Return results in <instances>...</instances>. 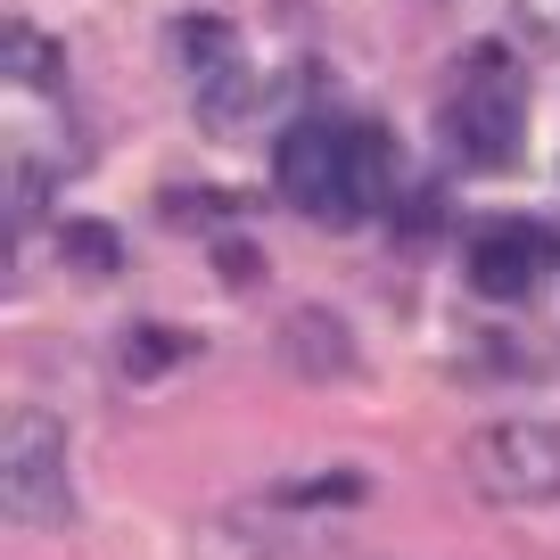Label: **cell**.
Listing matches in <instances>:
<instances>
[{"instance_id":"obj_6","label":"cell","mask_w":560,"mask_h":560,"mask_svg":"<svg viewBox=\"0 0 560 560\" xmlns=\"http://www.w3.org/2000/svg\"><path fill=\"white\" fill-rule=\"evenodd\" d=\"M552 256L560 247H552L544 223H520V214H511V223H478L470 231V289L494 298V305H520L527 289L552 272Z\"/></svg>"},{"instance_id":"obj_2","label":"cell","mask_w":560,"mask_h":560,"mask_svg":"<svg viewBox=\"0 0 560 560\" xmlns=\"http://www.w3.org/2000/svg\"><path fill=\"white\" fill-rule=\"evenodd\" d=\"M438 124H445V140H454L462 165H478V174L511 165V158H520V140H527V83H520V58H511L503 42H470V50H454V67H445V100H438Z\"/></svg>"},{"instance_id":"obj_3","label":"cell","mask_w":560,"mask_h":560,"mask_svg":"<svg viewBox=\"0 0 560 560\" xmlns=\"http://www.w3.org/2000/svg\"><path fill=\"white\" fill-rule=\"evenodd\" d=\"M462 478L487 503H552L560 494V420H487L462 438Z\"/></svg>"},{"instance_id":"obj_10","label":"cell","mask_w":560,"mask_h":560,"mask_svg":"<svg viewBox=\"0 0 560 560\" xmlns=\"http://www.w3.org/2000/svg\"><path fill=\"white\" fill-rule=\"evenodd\" d=\"M182 354H190V338H174V330H132L124 338V371H132V380H158V371L182 363Z\"/></svg>"},{"instance_id":"obj_1","label":"cell","mask_w":560,"mask_h":560,"mask_svg":"<svg viewBox=\"0 0 560 560\" xmlns=\"http://www.w3.org/2000/svg\"><path fill=\"white\" fill-rule=\"evenodd\" d=\"M387 132L380 124H347V116H305L280 132L272 149V182L280 198L314 223H363L371 207H387Z\"/></svg>"},{"instance_id":"obj_8","label":"cell","mask_w":560,"mask_h":560,"mask_svg":"<svg viewBox=\"0 0 560 560\" xmlns=\"http://www.w3.org/2000/svg\"><path fill=\"white\" fill-rule=\"evenodd\" d=\"M198 560H272V544L256 536V520L214 511V520H198Z\"/></svg>"},{"instance_id":"obj_9","label":"cell","mask_w":560,"mask_h":560,"mask_svg":"<svg viewBox=\"0 0 560 560\" xmlns=\"http://www.w3.org/2000/svg\"><path fill=\"white\" fill-rule=\"evenodd\" d=\"M58 240H67L74 272H116V264H124V247H116V231H107V223H67Z\"/></svg>"},{"instance_id":"obj_11","label":"cell","mask_w":560,"mask_h":560,"mask_svg":"<svg viewBox=\"0 0 560 560\" xmlns=\"http://www.w3.org/2000/svg\"><path fill=\"white\" fill-rule=\"evenodd\" d=\"M9 74H18V83H50L58 74V58H50V42H34V25H9Z\"/></svg>"},{"instance_id":"obj_4","label":"cell","mask_w":560,"mask_h":560,"mask_svg":"<svg viewBox=\"0 0 560 560\" xmlns=\"http://www.w3.org/2000/svg\"><path fill=\"white\" fill-rule=\"evenodd\" d=\"M0 494H9V520L18 527H67L74 520V478H67V429H58V412H34V404L9 412Z\"/></svg>"},{"instance_id":"obj_5","label":"cell","mask_w":560,"mask_h":560,"mask_svg":"<svg viewBox=\"0 0 560 560\" xmlns=\"http://www.w3.org/2000/svg\"><path fill=\"white\" fill-rule=\"evenodd\" d=\"M165 58H174V74L190 83L207 132H240V124H247V100H256L240 34H231L223 18H174V25H165Z\"/></svg>"},{"instance_id":"obj_7","label":"cell","mask_w":560,"mask_h":560,"mask_svg":"<svg viewBox=\"0 0 560 560\" xmlns=\"http://www.w3.org/2000/svg\"><path fill=\"white\" fill-rule=\"evenodd\" d=\"M280 363L298 371V380H347L354 371V338L330 305H305V314L280 322Z\"/></svg>"},{"instance_id":"obj_12","label":"cell","mask_w":560,"mask_h":560,"mask_svg":"<svg viewBox=\"0 0 560 560\" xmlns=\"http://www.w3.org/2000/svg\"><path fill=\"white\" fill-rule=\"evenodd\" d=\"M363 478H305V487H280V503H354Z\"/></svg>"}]
</instances>
